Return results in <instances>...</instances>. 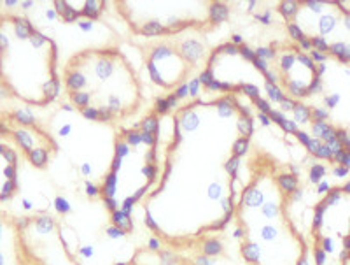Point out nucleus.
<instances>
[{"mask_svg":"<svg viewBox=\"0 0 350 265\" xmlns=\"http://www.w3.org/2000/svg\"><path fill=\"white\" fill-rule=\"evenodd\" d=\"M116 265H195L188 258L179 257L172 251L156 248H144L138 249L133 258L128 262H119Z\"/></svg>","mask_w":350,"mask_h":265,"instance_id":"5","label":"nucleus"},{"mask_svg":"<svg viewBox=\"0 0 350 265\" xmlns=\"http://www.w3.org/2000/svg\"><path fill=\"white\" fill-rule=\"evenodd\" d=\"M65 88L84 118H126L142 102L133 67L117 49H86L65 67Z\"/></svg>","mask_w":350,"mask_h":265,"instance_id":"2","label":"nucleus"},{"mask_svg":"<svg viewBox=\"0 0 350 265\" xmlns=\"http://www.w3.org/2000/svg\"><path fill=\"white\" fill-rule=\"evenodd\" d=\"M338 95H333V97H328L326 98V102H328V105H329V107H334V105H336V102H338Z\"/></svg>","mask_w":350,"mask_h":265,"instance_id":"7","label":"nucleus"},{"mask_svg":"<svg viewBox=\"0 0 350 265\" xmlns=\"http://www.w3.org/2000/svg\"><path fill=\"white\" fill-rule=\"evenodd\" d=\"M324 170L326 169L322 167V165H315V167L312 169V181H319V179H321V176L322 174H324Z\"/></svg>","mask_w":350,"mask_h":265,"instance_id":"6","label":"nucleus"},{"mask_svg":"<svg viewBox=\"0 0 350 265\" xmlns=\"http://www.w3.org/2000/svg\"><path fill=\"white\" fill-rule=\"evenodd\" d=\"M279 62L284 88L292 97H305L312 93L313 83L319 79V76L315 62L310 56L300 53L298 49H284L279 56Z\"/></svg>","mask_w":350,"mask_h":265,"instance_id":"3","label":"nucleus"},{"mask_svg":"<svg viewBox=\"0 0 350 265\" xmlns=\"http://www.w3.org/2000/svg\"><path fill=\"white\" fill-rule=\"evenodd\" d=\"M279 177L261 172L245 186L235 216L249 265H306V244L287 215Z\"/></svg>","mask_w":350,"mask_h":265,"instance_id":"1","label":"nucleus"},{"mask_svg":"<svg viewBox=\"0 0 350 265\" xmlns=\"http://www.w3.org/2000/svg\"><path fill=\"white\" fill-rule=\"evenodd\" d=\"M147 69L151 77L165 90H172L174 86L182 83L188 72V58H184L179 51L170 46H159L153 51Z\"/></svg>","mask_w":350,"mask_h":265,"instance_id":"4","label":"nucleus"}]
</instances>
